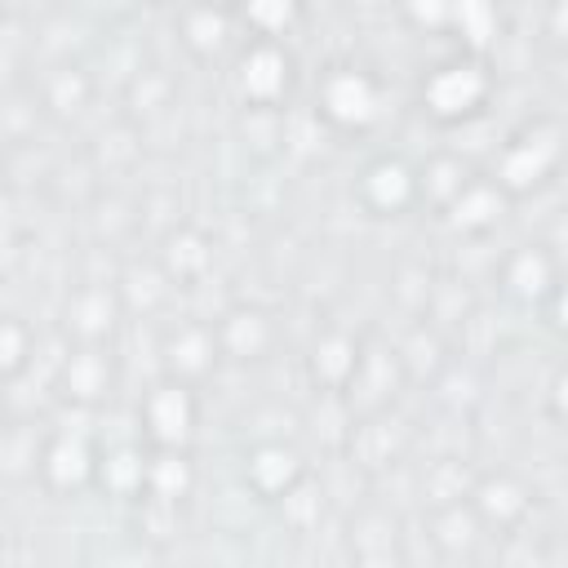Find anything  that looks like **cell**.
<instances>
[{
    "mask_svg": "<svg viewBox=\"0 0 568 568\" xmlns=\"http://www.w3.org/2000/svg\"><path fill=\"white\" fill-rule=\"evenodd\" d=\"M448 22L462 27L470 49H484V40L497 31V4L493 0H448Z\"/></svg>",
    "mask_w": 568,
    "mask_h": 568,
    "instance_id": "20",
    "label": "cell"
},
{
    "mask_svg": "<svg viewBox=\"0 0 568 568\" xmlns=\"http://www.w3.org/2000/svg\"><path fill=\"white\" fill-rule=\"evenodd\" d=\"M470 182V169L457 160V155H439L430 160L422 173H417V200H435L439 209Z\"/></svg>",
    "mask_w": 568,
    "mask_h": 568,
    "instance_id": "19",
    "label": "cell"
},
{
    "mask_svg": "<svg viewBox=\"0 0 568 568\" xmlns=\"http://www.w3.org/2000/svg\"><path fill=\"white\" fill-rule=\"evenodd\" d=\"M408 13L426 27H444L448 22V0H408Z\"/></svg>",
    "mask_w": 568,
    "mask_h": 568,
    "instance_id": "24",
    "label": "cell"
},
{
    "mask_svg": "<svg viewBox=\"0 0 568 568\" xmlns=\"http://www.w3.org/2000/svg\"><path fill=\"white\" fill-rule=\"evenodd\" d=\"M106 493L115 497H142V479H146V453L142 444H115L98 457V475H93Z\"/></svg>",
    "mask_w": 568,
    "mask_h": 568,
    "instance_id": "14",
    "label": "cell"
},
{
    "mask_svg": "<svg viewBox=\"0 0 568 568\" xmlns=\"http://www.w3.org/2000/svg\"><path fill=\"white\" fill-rule=\"evenodd\" d=\"M213 337H217V351H226L231 359H257V355L271 346L275 328H271V320H266L262 311L235 306V311H226V315L217 320Z\"/></svg>",
    "mask_w": 568,
    "mask_h": 568,
    "instance_id": "10",
    "label": "cell"
},
{
    "mask_svg": "<svg viewBox=\"0 0 568 568\" xmlns=\"http://www.w3.org/2000/svg\"><path fill=\"white\" fill-rule=\"evenodd\" d=\"M320 115L337 129H368L382 115V89L373 84V75L342 67L320 84Z\"/></svg>",
    "mask_w": 568,
    "mask_h": 568,
    "instance_id": "4",
    "label": "cell"
},
{
    "mask_svg": "<svg viewBox=\"0 0 568 568\" xmlns=\"http://www.w3.org/2000/svg\"><path fill=\"white\" fill-rule=\"evenodd\" d=\"M359 204L377 217H399L404 209L417 204V173L395 155L373 160L359 173Z\"/></svg>",
    "mask_w": 568,
    "mask_h": 568,
    "instance_id": "5",
    "label": "cell"
},
{
    "mask_svg": "<svg viewBox=\"0 0 568 568\" xmlns=\"http://www.w3.org/2000/svg\"><path fill=\"white\" fill-rule=\"evenodd\" d=\"M106 355L102 351H93V346H84V351H75V355H67V364H62V386H67V395L71 399H98L102 390H106Z\"/></svg>",
    "mask_w": 568,
    "mask_h": 568,
    "instance_id": "17",
    "label": "cell"
},
{
    "mask_svg": "<svg viewBox=\"0 0 568 568\" xmlns=\"http://www.w3.org/2000/svg\"><path fill=\"white\" fill-rule=\"evenodd\" d=\"M111 315H115V293L102 288V284H89V288H80V293L67 302V324H71L84 342H98V337L111 328Z\"/></svg>",
    "mask_w": 568,
    "mask_h": 568,
    "instance_id": "15",
    "label": "cell"
},
{
    "mask_svg": "<svg viewBox=\"0 0 568 568\" xmlns=\"http://www.w3.org/2000/svg\"><path fill=\"white\" fill-rule=\"evenodd\" d=\"M36 470H40V479H44L49 488H58V493H75V488L93 484V475H98V453H93V444H89L84 435L58 430V435L40 448Z\"/></svg>",
    "mask_w": 568,
    "mask_h": 568,
    "instance_id": "6",
    "label": "cell"
},
{
    "mask_svg": "<svg viewBox=\"0 0 568 568\" xmlns=\"http://www.w3.org/2000/svg\"><path fill=\"white\" fill-rule=\"evenodd\" d=\"M222 36H226L222 4H200V9L186 13V44H191V49L213 53V49H222Z\"/></svg>",
    "mask_w": 568,
    "mask_h": 568,
    "instance_id": "21",
    "label": "cell"
},
{
    "mask_svg": "<svg viewBox=\"0 0 568 568\" xmlns=\"http://www.w3.org/2000/svg\"><path fill=\"white\" fill-rule=\"evenodd\" d=\"M204 4H226V0H204Z\"/></svg>",
    "mask_w": 568,
    "mask_h": 568,
    "instance_id": "25",
    "label": "cell"
},
{
    "mask_svg": "<svg viewBox=\"0 0 568 568\" xmlns=\"http://www.w3.org/2000/svg\"><path fill=\"white\" fill-rule=\"evenodd\" d=\"M488 93H493V75H488L475 58L444 62V67H435V71L426 75V84H422V102H426V111H430L435 120H444V124L484 111Z\"/></svg>",
    "mask_w": 568,
    "mask_h": 568,
    "instance_id": "1",
    "label": "cell"
},
{
    "mask_svg": "<svg viewBox=\"0 0 568 568\" xmlns=\"http://www.w3.org/2000/svg\"><path fill=\"white\" fill-rule=\"evenodd\" d=\"M138 422H142V435L155 448H186L191 435H195V395H191V386L178 382V377L155 382L138 404Z\"/></svg>",
    "mask_w": 568,
    "mask_h": 568,
    "instance_id": "2",
    "label": "cell"
},
{
    "mask_svg": "<svg viewBox=\"0 0 568 568\" xmlns=\"http://www.w3.org/2000/svg\"><path fill=\"white\" fill-rule=\"evenodd\" d=\"M160 355H164L169 377L195 382V377H204V373L213 368V359H217V337H213L209 324H178V328L164 333Z\"/></svg>",
    "mask_w": 568,
    "mask_h": 568,
    "instance_id": "9",
    "label": "cell"
},
{
    "mask_svg": "<svg viewBox=\"0 0 568 568\" xmlns=\"http://www.w3.org/2000/svg\"><path fill=\"white\" fill-rule=\"evenodd\" d=\"M444 209H448V222H453L457 231L479 235V231L497 226V217H501V209H506V191H501L497 182H475V178H470Z\"/></svg>",
    "mask_w": 568,
    "mask_h": 568,
    "instance_id": "11",
    "label": "cell"
},
{
    "mask_svg": "<svg viewBox=\"0 0 568 568\" xmlns=\"http://www.w3.org/2000/svg\"><path fill=\"white\" fill-rule=\"evenodd\" d=\"M306 475L297 448H288L284 439H262L248 457H244V488H253L262 501H275L288 484H297Z\"/></svg>",
    "mask_w": 568,
    "mask_h": 568,
    "instance_id": "8",
    "label": "cell"
},
{
    "mask_svg": "<svg viewBox=\"0 0 568 568\" xmlns=\"http://www.w3.org/2000/svg\"><path fill=\"white\" fill-rule=\"evenodd\" d=\"M559 169V129L555 124H541L515 142H506V151L497 155V186L506 195H524L532 186H541L550 173Z\"/></svg>",
    "mask_w": 568,
    "mask_h": 568,
    "instance_id": "3",
    "label": "cell"
},
{
    "mask_svg": "<svg viewBox=\"0 0 568 568\" xmlns=\"http://www.w3.org/2000/svg\"><path fill=\"white\" fill-rule=\"evenodd\" d=\"M209 262H213V248H209V240L200 235V231H178V235H169V248H164V266H169V275L173 280H200L204 271H209Z\"/></svg>",
    "mask_w": 568,
    "mask_h": 568,
    "instance_id": "18",
    "label": "cell"
},
{
    "mask_svg": "<svg viewBox=\"0 0 568 568\" xmlns=\"http://www.w3.org/2000/svg\"><path fill=\"white\" fill-rule=\"evenodd\" d=\"M288 89V53L275 40H257L244 58H240V93L253 106H275Z\"/></svg>",
    "mask_w": 568,
    "mask_h": 568,
    "instance_id": "7",
    "label": "cell"
},
{
    "mask_svg": "<svg viewBox=\"0 0 568 568\" xmlns=\"http://www.w3.org/2000/svg\"><path fill=\"white\" fill-rule=\"evenodd\" d=\"M27 359H31V333H27V324L0 315V377L22 373Z\"/></svg>",
    "mask_w": 568,
    "mask_h": 568,
    "instance_id": "23",
    "label": "cell"
},
{
    "mask_svg": "<svg viewBox=\"0 0 568 568\" xmlns=\"http://www.w3.org/2000/svg\"><path fill=\"white\" fill-rule=\"evenodd\" d=\"M470 506L484 524H497V528H510L515 519L528 515V488L515 484L510 475H488L484 484H475L470 493Z\"/></svg>",
    "mask_w": 568,
    "mask_h": 568,
    "instance_id": "12",
    "label": "cell"
},
{
    "mask_svg": "<svg viewBox=\"0 0 568 568\" xmlns=\"http://www.w3.org/2000/svg\"><path fill=\"white\" fill-rule=\"evenodd\" d=\"M240 9H244V18L253 22V31L271 40V36H280V31L293 22L297 0H240Z\"/></svg>",
    "mask_w": 568,
    "mask_h": 568,
    "instance_id": "22",
    "label": "cell"
},
{
    "mask_svg": "<svg viewBox=\"0 0 568 568\" xmlns=\"http://www.w3.org/2000/svg\"><path fill=\"white\" fill-rule=\"evenodd\" d=\"M506 288L519 297V302H541L550 293H559V271L555 262L541 253V248H519L510 262H506Z\"/></svg>",
    "mask_w": 568,
    "mask_h": 568,
    "instance_id": "13",
    "label": "cell"
},
{
    "mask_svg": "<svg viewBox=\"0 0 568 568\" xmlns=\"http://www.w3.org/2000/svg\"><path fill=\"white\" fill-rule=\"evenodd\" d=\"M355 359H359L355 337H346V333H324V337L315 342L311 368H315V377H320L324 386L342 390V386L351 382V373H355Z\"/></svg>",
    "mask_w": 568,
    "mask_h": 568,
    "instance_id": "16",
    "label": "cell"
}]
</instances>
